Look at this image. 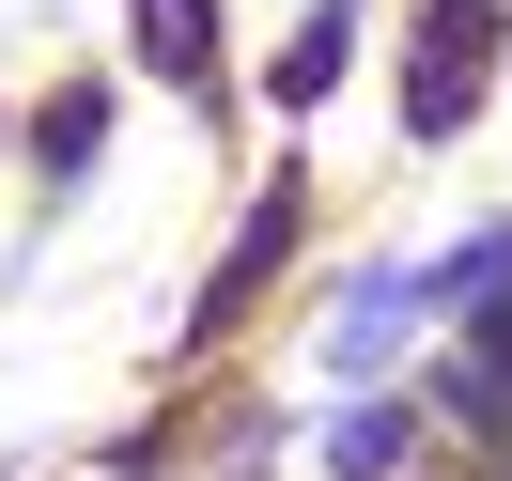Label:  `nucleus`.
<instances>
[{"label":"nucleus","mask_w":512,"mask_h":481,"mask_svg":"<svg viewBox=\"0 0 512 481\" xmlns=\"http://www.w3.org/2000/svg\"><path fill=\"white\" fill-rule=\"evenodd\" d=\"M388 466H404V419H388V404H357L342 435H326V481H388Z\"/></svg>","instance_id":"5"},{"label":"nucleus","mask_w":512,"mask_h":481,"mask_svg":"<svg viewBox=\"0 0 512 481\" xmlns=\"http://www.w3.org/2000/svg\"><path fill=\"white\" fill-rule=\"evenodd\" d=\"M94 140H109V109H94V94H63V109H47V171H78Z\"/></svg>","instance_id":"6"},{"label":"nucleus","mask_w":512,"mask_h":481,"mask_svg":"<svg viewBox=\"0 0 512 481\" xmlns=\"http://www.w3.org/2000/svg\"><path fill=\"white\" fill-rule=\"evenodd\" d=\"M125 32H140V63H156V78H202V63H218V16H202V0H140Z\"/></svg>","instance_id":"3"},{"label":"nucleus","mask_w":512,"mask_h":481,"mask_svg":"<svg viewBox=\"0 0 512 481\" xmlns=\"http://www.w3.org/2000/svg\"><path fill=\"white\" fill-rule=\"evenodd\" d=\"M342 47H357V0H311V32L280 47V109H311L326 78H342Z\"/></svg>","instance_id":"4"},{"label":"nucleus","mask_w":512,"mask_h":481,"mask_svg":"<svg viewBox=\"0 0 512 481\" xmlns=\"http://www.w3.org/2000/svg\"><path fill=\"white\" fill-rule=\"evenodd\" d=\"M481 63H497V0H435V16H419V63H404V125L450 140L481 109Z\"/></svg>","instance_id":"1"},{"label":"nucleus","mask_w":512,"mask_h":481,"mask_svg":"<svg viewBox=\"0 0 512 481\" xmlns=\"http://www.w3.org/2000/svg\"><path fill=\"white\" fill-rule=\"evenodd\" d=\"M280 249H295V187H264V202H249V233H233V264L202 280V326H233V311H249V295H264V264H280Z\"/></svg>","instance_id":"2"}]
</instances>
